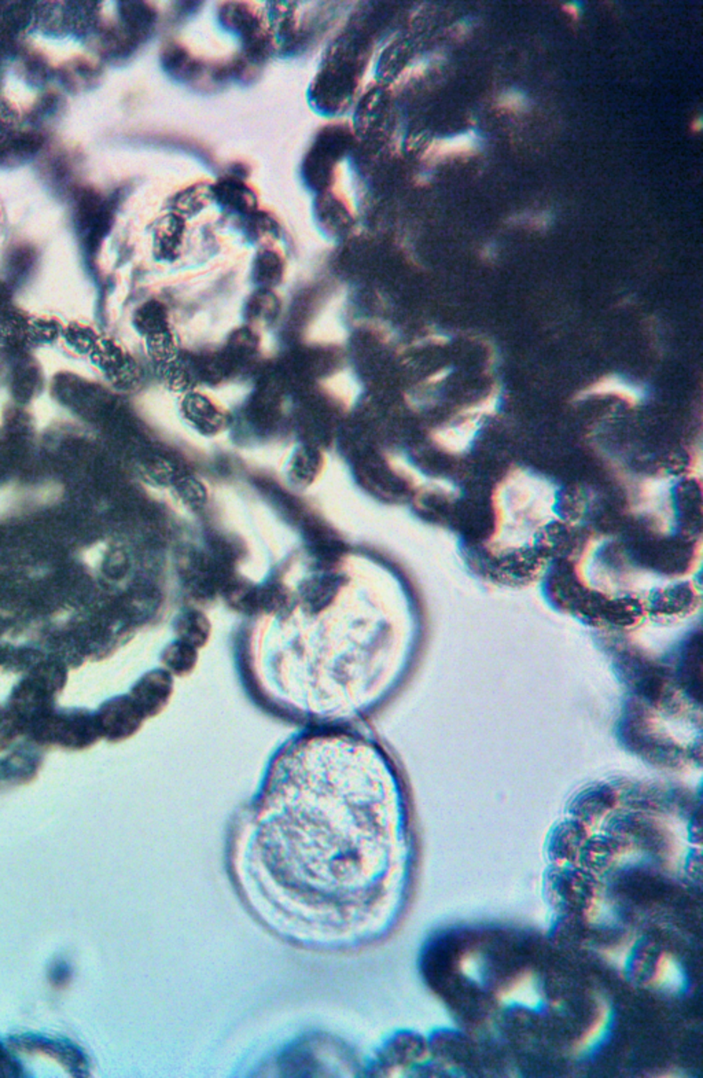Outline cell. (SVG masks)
<instances>
[{
  "mask_svg": "<svg viewBox=\"0 0 703 1078\" xmlns=\"http://www.w3.org/2000/svg\"><path fill=\"white\" fill-rule=\"evenodd\" d=\"M483 148V138L477 131L458 133L447 138L435 139L426 151L430 161H447L451 158L470 157Z\"/></svg>",
  "mask_w": 703,
  "mask_h": 1078,
  "instance_id": "obj_5",
  "label": "cell"
},
{
  "mask_svg": "<svg viewBox=\"0 0 703 1078\" xmlns=\"http://www.w3.org/2000/svg\"><path fill=\"white\" fill-rule=\"evenodd\" d=\"M172 678L168 672L155 671L146 675L133 688L131 699L143 716H155L163 711L172 696Z\"/></svg>",
  "mask_w": 703,
  "mask_h": 1078,
  "instance_id": "obj_3",
  "label": "cell"
},
{
  "mask_svg": "<svg viewBox=\"0 0 703 1078\" xmlns=\"http://www.w3.org/2000/svg\"><path fill=\"white\" fill-rule=\"evenodd\" d=\"M102 713L103 731L112 739H124L140 728L142 712L131 698L110 702Z\"/></svg>",
  "mask_w": 703,
  "mask_h": 1078,
  "instance_id": "obj_4",
  "label": "cell"
},
{
  "mask_svg": "<svg viewBox=\"0 0 703 1078\" xmlns=\"http://www.w3.org/2000/svg\"><path fill=\"white\" fill-rule=\"evenodd\" d=\"M611 643L616 668L625 681L619 734L642 756L661 762L685 761L700 752L699 632L689 631L661 648L634 642L619 631Z\"/></svg>",
  "mask_w": 703,
  "mask_h": 1078,
  "instance_id": "obj_2",
  "label": "cell"
},
{
  "mask_svg": "<svg viewBox=\"0 0 703 1078\" xmlns=\"http://www.w3.org/2000/svg\"><path fill=\"white\" fill-rule=\"evenodd\" d=\"M563 9L564 12H568L569 15H571L573 19H579V14H581V6H579V4H564Z\"/></svg>",
  "mask_w": 703,
  "mask_h": 1078,
  "instance_id": "obj_13",
  "label": "cell"
},
{
  "mask_svg": "<svg viewBox=\"0 0 703 1078\" xmlns=\"http://www.w3.org/2000/svg\"><path fill=\"white\" fill-rule=\"evenodd\" d=\"M691 128L694 133H700V130H702V118L698 117L697 120L692 121Z\"/></svg>",
  "mask_w": 703,
  "mask_h": 1078,
  "instance_id": "obj_14",
  "label": "cell"
},
{
  "mask_svg": "<svg viewBox=\"0 0 703 1078\" xmlns=\"http://www.w3.org/2000/svg\"><path fill=\"white\" fill-rule=\"evenodd\" d=\"M471 28H473L471 22H468L467 20H463V21L458 22V24L452 28L453 36H455L456 39H465V37L470 34Z\"/></svg>",
  "mask_w": 703,
  "mask_h": 1078,
  "instance_id": "obj_11",
  "label": "cell"
},
{
  "mask_svg": "<svg viewBox=\"0 0 703 1078\" xmlns=\"http://www.w3.org/2000/svg\"><path fill=\"white\" fill-rule=\"evenodd\" d=\"M176 633L179 640L193 648H203L211 633V623L201 612L190 610L183 613L176 621Z\"/></svg>",
  "mask_w": 703,
  "mask_h": 1078,
  "instance_id": "obj_7",
  "label": "cell"
},
{
  "mask_svg": "<svg viewBox=\"0 0 703 1078\" xmlns=\"http://www.w3.org/2000/svg\"><path fill=\"white\" fill-rule=\"evenodd\" d=\"M340 585L341 584H340L337 575H322V577H316L307 583L301 591L305 607L308 608L311 613L324 610L334 599Z\"/></svg>",
  "mask_w": 703,
  "mask_h": 1078,
  "instance_id": "obj_6",
  "label": "cell"
},
{
  "mask_svg": "<svg viewBox=\"0 0 703 1078\" xmlns=\"http://www.w3.org/2000/svg\"><path fill=\"white\" fill-rule=\"evenodd\" d=\"M496 256H498V246L493 242L486 244L483 249V259L491 261V260H495Z\"/></svg>",
  "mask_w": 703,
  "mask_h": 1078,
  "instance_id": "obj_12",
  "label": "cell"
},
{
  "mask_svg": "<svg viewBox=\"0 0 703 1078\" xmlns=\"http://www.w3.org/2000/svg\"><path fill=\"white\" fill-rule=\"evenodd\" d=\"M496 106L500 110L508 113H525L531 108V101L528 100L523 91L510 88V90L503 91L496 100Z\"/></svg>",
  "mask_w": 703,
  "mask_h": 1078,
  "instance_id": "obj_10",
  "label": "cell"
},
{
  "mask_svg": "<svg viewBox=\"0 0 703 1078\" xmlns=\"http://www.w3.org/2000/svg\"><path fill=\"white\" fill-rule=\"evenodd\" d=\"M554 214L548 211L539 212V213H531V212H521V213L513 214L508 219V224L514 226H528L529 229L534 231H547L549 227L553 226Z\"/></svg>",
  "mask_w": 703,
  "mask_h": 1078,
  "instance_id": "obj_9",
  "label": "cell"
},
{
  "mask_svg": "<svg viewBox=\"0 0 703 1078\" xmlns=\"http://www.w3.org/2000/svg\"><path fill=\"white\" fill-rule=\"evenodd\" d=\"M196 648L178 640L164 651L163 663L168 672L179 676L188 675L196 666Z\"/></svg>",
  "mask_w": 703,
  "mask_h": 1078,
  "instance_id": "obj_8",
  "label": "cell"
},
{
  "mask_svg": "<svg viewBox=\"0 0 703 1078\" xmlns=\"http://www.w3.org/2000/svg\"><path fill=\"white\" fill-rule=\"evenodd\" d=\"M242 837L236 860L244 888L294 936H365L399 893L402 794L387 760L365 744L315 738L290 749Z\"/></svg>",
  "mask_w": 703,
  "mask_h": 1078,
  "instance_id": "obj_1",
  "label": "cell"
}]
</instances>
